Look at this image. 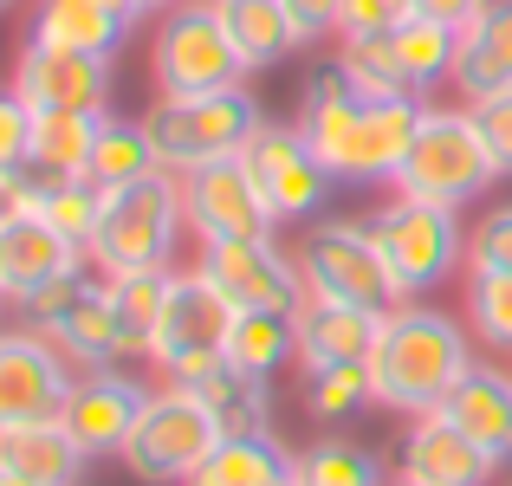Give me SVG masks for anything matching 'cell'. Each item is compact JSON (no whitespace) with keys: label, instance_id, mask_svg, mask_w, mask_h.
<instances>
[{"label":"cell","instance_id":"1","mask_svg":"<svg viewBox=\"0 0 512 486\" xmlns=\"http://www.w3.org/2000/svg\"><path fill=\"white\" fill-rule=\"evenodd\" d=\"M415 124H422V98H363L338 72V59L318 65L299 91V130L312 137L331 182H396Z\"/></svg>","mask_w":512,"mask_h":486},{"label":"cell","instance_id":"2","mask_svg":"<svg viewBox=\"0 0 512 486\" xmlns=\"http://www.w3.org/2000/svg\"><path fill=\"white\" fill-rule=\"evenodd\" d=\"M474 363V331L441 305L402 299L383 312V337L370 350V402L389 415H428L454 396Z\"/></svg>","mask_w":512,"mask_h":486},{"label":"cell","instance_id":"3","mask_svg":"<svg viewBox=\"0 0 512 486\" xmlns=\"http://www.w3.org/2000/svg\"><path fill=\"white\" fill-rule=\"evenodd\" d=\"M20 318L33 324L39 337H52L78 370H124L130 357H143V344L130 337L124 312H117L111 279H104L91 260L78 266V273L52 279L46 292H33V299L20 305Z\"/></svg>","mask_w":512,"mask_h":486},{"label":"cell","instance_id":"4","mask_svg":"<svg viewBox=\"0 0 512 486\" xmlns=\"http://www.w3.org/2000/svg\"><path fill=\"white\" fill-rule=\"evenodd\" d=\"M188 234L182 214V175L156 169L130 188H104V214L91 234V266L98 273H143V266H169L175 240Z\"/></svg>","mask_w":512,"mask_h":486},{"label":"cell","instance_id":"5","mask_svg":"<svg viewBox=\"0 0 512 486\" xmlns=\"http://www.w3.org/2000/svg\"><path fill=\"white\" fill-rule=\"evenodd\" d=\"M260 124H266V111L247 85L201 91V98H156L150 117H143V130H150V143H156L169 175L208 169V162H234Z\"/></svg>","mask_w":512,"mask_h":486},{"label":"cell","instance_id":"6","mask_svg":"<svg viewBox=\"0 0 512 486\" xmlns=\"http://www.w3.org/2000/svg\"><path fill=\"white\" fill-rule=\"evenodd\" d=\"M500 175L506 169L493 162L487 137H480L474 104H461V111H435V104H422L409 162H402V175H396L402 195L441 201V208H467V201H480Z\"/></svg>","mask_w":512,"mask_h":486},{"label":"cell","instance_id":"7","mask_svg":"<svg viewBox=\"0 0 512 486\" xmlns=\"http://www.w3.org/2000/svg\"><path fill=\"white\" fill-rule=\"evenodd\" d=\"M214 448H221V422L208 415L201 389L163 383V389L143 396V415H137V428H130L124 454H117V467L143 486H188V474H195Z\"/></svg>","mask_w":512,"mask_h":486},{"label":"cell","instance_id":"8","mask_svg":"<svg viewBox=\"0 0 512 486\" xmlns=\"http://www.w3.org/2000/svg\"><path fill=\"white\" fill-rule=\"evenodd\" d=\"M370 234H376V247H383L389 279H396L402 299H422V292H435L441 279H454V266H467V221H461V208L402 195V188L370 214Z\"/></svg>","mask_w":512,"mask_h":486},{"label":"cell","instance_id":"9","mask_svg":"<svg viewBox=\"0 0 512 486\" xmlns=\"http://www.w3.org/2000/svg\"><path fill=\"white\" fill-rule=\"evenodd\" d=\"M227 324H234V305H227L221 292L188 266V273H175L169 305H163V318H156L143 357L163 370V383L201 389L214 370H227V350H221L227 344Z\"/></svg>","mask_w":512,"mask_h":486},{"label":"cell","instance_id":"10","mask_svg":"<svg viewBox=\"0 0 512 486\" xmlns=\"http://www.w3.org/2000/svg\"><path fill=\"white\" fill-rule=\"evenodd\" d=\"M150 72H156V98H201V91H227L253 78L240 65L234 39H227L221 13H214V0H182V7L163 13Z\"/></svg>","mask_w":512,"mask_h":486},{"label":"cell","instance_id":"11","mask_svg":"<svg viewBox=\"0 0 512 486\" xmlns=\"http://www.w3.org/2000/svg\"><path fill=\"white\" fill-rule=\"evenodd\" d=\"M299 273H305V286H312V299H331V305H370V312L402 305L370 221H318V227H305Z\"/></svg>","mask_w":512,"mask_h":486},{"label":"cell","instance_id":"12","mask_svg":"<svg viewBox=\"0 0 512 486\" xmlns=\"http://www.w3.org/2000/svg\"><path fill=\"white\" fill-rule=\"evenodd\" d=\"M195 273L208 279L234 312H286V318H299L305 305H312V286H305V273H299V253H286L273 234L201 247Z\"/></svg>","mask_w":512,"mask_h":486},{"label":"cell","instance_id":"13","mask_svg":"<svg viewBox=\"0 0 512 486\" xmlns=\"http://www.w3.org/2000/svg\"><path fill=\"white\" fill-rule=\"evenodd\" d=\"M240 162H247L253 188L266 195V208H273L279 227L312 221V214L325 208V195H331V169L318 162L312 137L299 130V117H292V124H273V117H266V124L253 130V143L240 150Z\"/></svg>","mask_w":512,"mask_h":486},{"label":"cell","instance_id":"14","mask_svg":"<svg viewBox=\"0 0 512 486\" xmlns=\"http://www.w3.org/2000/svg\"><path fill=\"white\" fill-rule=\"evenodd\" d=\"M78 383V363L33 324L0 331V435L26 422H59L65 396Z\"/></svg>","mask_w":512,"mask_h":486},{"label":"cell","instance_id":"15","mask_svg":"<svg viewBox=\"0 0 512 486\" xmlns=\"http://www.w3.org/2000/svg\"><path fill=\"white\" fill-rule=\"evenodd\" d=\"M13 91L33 104L39 117L46 111H85V117H111V98H117V78H111V59H91V52H72V46H52V39L26 33L20 59H13Z\"/></svg>","mask_w":512,"mask_h":486},{"label":"cell","instance_id":"16","mask_svg":"<svg viewBox=\"0 0 512 486\" xmlns=\"http://www.w3.org/2000/svg\"><path fill=\"white\" fill-rule=\"evenodd\" d=\"M182 214H188V234H195L201 247H221V240H266L279 227L240 156L234 162H208V169H188L182 175Z\"/></svg>","mask_w":512,"mask_h":486},{"label":"cell","instance_id":"17","mask_svg":"<svg viewBox=\"0 0 512 486\" xmlns=\"http://www.w3.org/2000/svg\"><path fill=\"white\" fill-rule=\"evenodd\" d=\"M143 396H150V389H143L130 370H78L59 422L91 461H117L124 441H130V428H137V415H143Z\"/></svg>","mask_w":512,"mask_h":486},{"label":"cell","instance_id":"18","mask_svg":"<svg viewBox=\"0 0 512 486\" xmlns=\"http://www.w3.org/2000/svg\"><path fill=\"white\" fill-rule=\"evenodd\" d=\"M78 266H85V247H72L59 227H46L39 214H0V299L7 305H26Z\"/></svg>","mask_w":512,"mask_h":486},{"label":"cell","instance_id":"19","mask_svg":"<svg viewBox=\"0 0 512 486\" xmlns=\"http://www.w3.org/2000/svg\"><path fill=\"white\" fill-rule=\"evenodd\" d=\"M396 474L422 480V486H487L500 467H493L441 409H428V415H409V428H402Z\"/></svg>","mask_w":512,"mask_h":486},{"label":"cell","instance_id":"20","mask_svg":"<svg viewBox=\"0 0 512 486\" xmlns=\"http://www.w3.org/2000/svg\"><path fill=\"white\" fill-rule=\"evenodd\" d=\"M441 415H448L493 467H512V370H500V363H467V376L454 383V396L441 402Z\"/></svg>","mask_w":512,"mask_h":486},{"label":"cell","instance_id":"21","mask_svg":"<svg viewBox=\"0 0 512 486\" xmlns=\"http://www.w3.org/2000/svg\"><path fill=\"white\" fill-rule=\"evenodd\" d=\"M454 91L467 104L512 91V0H487L474 20L461 26V52H454Z\"/></svg>","mask_w":512,"mask_h":486},{"label":"cell","instance_id":"22","mask_svg":"<svg viewBox=\"0 0 512 486\" xmlns=\"http://www.w3.org/2000/svg\"><path fill=\"white\" fill-rule=\"evenodd\" d=\"M137 26L130 0H39L33 7V33L52 39V46L91 52V59H117Z\"/></svg>","mask_w":512,"mask_h":486},{"label":"cell","instance_id":"23","mask_svg":"<svg viewBox=\"0 0 512 486\" xmlns=\"http://www.w3.org/2000/svg\"><path fill=\"white\" fill-rule=\"evenodd\" d=\"M376 337H383V312H370V305L312 299L299 312V370H325V363H370Z\"/></svg>","mask_w":512,"mask_h":486},{"label":"cell","instance_id":"24","mask_svg":"<svg viewBox=\"0 0 512 486\" xmlns=\"http://www.w3.org/2000/svg\"><path fill=\"white\" fill-rule=\"evenodd\" d=\"M214 13H221V26H227V39H234V52H240L247 72L286 65L292 52L305 46V33L286 13V0H214Z\"/></svg>","mask_w":512,"mask_h":486},{"label":"cell","instance_id":"25","mask_svg":"<svg viewBox=\"0 0 512 486\" xmlns=\"http://www.w3.org/2000/svg\"><path fill=\"white\" fill-rule=\"evenodd\" d=\"M91 454L65 435V422H26V428H7L0 435V467L39 480V486H78Z\"/></svg>","mask_w":512,"mask_h":486},{"label":"cell","instance_id":"26","mask_svg":"<svg viewBox=\"0 0 512 486\" xmlns=\"http://www.w3.org/2000/svg\"><path fill=\"white\" fill-rule=\"evenodd\" d=\"M227 370H247L273 383L286 363H299V318L286 312H234L227 324Z\"/></svg>","mask_w":512,"mask_h":486},{"label":"cell","instance_id":"27","mask_svg":"<svg viewBox=\"0 0 512 486\" xmlns=\"http://www.w3.org/2000/svg\"><path fill=\"white\" fill-rule=\"evenodd\" d=\"M201 402H208V415L221 422V441L227 435H273V383H266V376L214 370L208 383H201Z\"/></svg>","mask_w":512,"mask_h":486},{"label":"cell","instance_id":"28","mask_svg":"<svg viewBox=\"0 0 512 486\" xmlns=\"http://www.w3.org/2000/svg\"><path fill=\"white\" fill-rule=\"evenodd\" d=\"M33 214L46 227H59L72 247H85V260H91V234H98V214H104V188L91 182V175H39Z\"/></svg>","mask_w":512,"mask_h":486},{"label":"cell","instance_id":"29","mask_svg":"<svg viewBox=\"0 0 512 486\" xmlns=\"http://www.w3.org/2000/svg\"><path fill=\"white\" fill-rule=\"evenodd\" d=\"M163 169V156H156V143H150V130H143V117L130 124V117H104L98 124V150H91V182L98 188H130V182H143V175H156Z\"/></svg>","mask_w":512,"mask_h":486},{"label":"cell","instance_id":"30","mask_svg":"<svg viewBox=\"0 0 512 486\" xmlns=\"http://www.w3.org/2000/svg\"><path fill=\"white\" fill-rule=\"evenodd\" d=\"M389 39H396V65H402V78H409L415 98H428L441 78H454L461 26H441V20H402Z\"/></svg>","mask_w":512,"mask_h":486},{"label":"cell","instance_id":"31","mask_svg":"<svg viewBox=\"0 0 512 486\" xmlns=\"http://www.w3.org/2000/svg\"><path fill=\"white\" fill-rule=\"evenodd\" d=\"M292 454L273 435H227L208 461L188 474V486H266L273 474H286Z\"/></svg>","mask_w":512,"mask_h":486},{"label":"cell","instance_id":"32","mask_svg":"<svg viewBox=\"0 0 512 486\" xmlns=\"http://www.w3.org/2000/svg\"><path fill=\"white\" fill-rule=\"evenodd\" d=\"M292 467H299L305 486H396L389 467H383V454L363 448V441H350V435L312 441L305 454H292Z\"/></svg>","mask_w":512,"mask_h":486},{"label":"cell","instance_id":"33","mask_svg":"<svg viewBox=\"0 0 512 486\" xmlns=\"http://www.w3.org/2000/svg\"><path fill=\"white\" fill-rule=\"evenodd\" d=\"M98 124L104 117H85V111L33 117V169L39 175H85L91 150H98Z\"/></svg>","mask_w":512,"mask_h":486},{"label":"cell","instance_id":"34","mask_svg":"<svg viewBox=\"0 0 512 486\" xmlns=\"http://www.w3.org/2000/svg\"><path fill=\"white\" fill-rule=\"evenodd\" d=\"M338 72L363 91V98H415L409 78H402V65H396V39H389V33H350V39H338Z\"/></svg>","mask_w":512,"mask_h":486},{"label":"cell","instance_id":"35","mask_svg":"<svg viewBox=\"0 0 512 486\" xmlns=\"http://www.w3.org/2000/svg\"><path fill=\"white\" fill-rule=\"evenodd\" d=\"M299 402L312 422H350L370 402V363H325V370H299Z\"/></svg>","mask_w":512,"mask_h":486},{"label":"cell","instance_id":"36","mask_svg":"<svg viewBox=\"0 0 512 486\" xmlns=\"http://www.w3.org/2000/svg\"><path fill=\"white\" fill-rule=\"evenodd\" d=\"M104 279H111V292H117V312H124L130 337H137V344H150L156 318H163V305H169L175 266H143V273H104Z\"/></svg>","mask_w":512,"mask_h":486},{"label":"cell","instance_id":"37","mask_svg":"<svg viewBox=\"0 0 512 486\" xmlns=\"http://www.w3.org/2000/svg\"><path fill=\"white\" fill-rule=\"evenodd\" d=\"M467 324L487 350H512V273H467Z\"/></svg>","mask_w":512,"mask_h":486},{"label":"cell","instance_id":"38","mask_svg":"<svg viewBox=\"0 0 512 486\" xmlns=\"http://www.w3.org/2000/svg\"><path fill=\"white\" fill-rule=\"evenodd\" d=\"M467 273H512V201H493L467 227Z\"/></svg>","mask_w":512,"mask_h":486},{"label":"cell","instance_id":"39","mask_svg":"<svg viewBox=\"0 0 512 486\" xmlns=\"http://www.w3.org/2000/svg\"><path fill=\"white\" fill-rule=\"evenodd\" d=\"M33 104L20 98L13 85H0V175L33 169Z\"/></svg>","mask_w":512,"mask_h":486},{"label":"cell","instance_id":"40","mask_svg":"<svg viewBox=\"0 0 512 486\" xmlns=\"http://www.w3.org/2000/svg\"><path fill=\"white\" fill-rule=\"evenodd\" d=\"M402 20H415L409 0H344V13H338V39H350V33H396Z\"/></svg>","mask_w":512,"mask_h":486},{"label":"cell","instance_id":"41","mask_svg":"<svg viewBox=\"0 0 512 486\" xmlns=\"http://www.w3.org/2000/svg\"><path fill=\"white\" fill-rule=\"evenodd\" d=\"M474 124H480V137H487L493 162L512 175V91H500V98H480L474 104Z\"/></svg>","mask_w":512,"mask_h":486},{"label":"cell","instance_id":"42","mask_svg":"<svg viewBox=\"0 0 512 486\" xmlns=\"http://www.w3.org/2000/svg\"><path fill=\"white\" fill-rule=\"evenodd\" d=\"M286 13H292V20H299L305 46H312V39L338 33V13H344V0H286Z\"/></svg>","mask_w":512,"mask_h":486},{"label":"cell","instance_id":"43","mask_svg":"<svg viewBox=\"0 0 512 486\" xmlns=\"http://www.w3.org/2000/svg\"><path fill=\"white\" fill-rule=\"evenodd\" d=\"M415 7V20H441V26H467L474 20L480 7H487V0H409Z\"/></svg>","mask_w":512,"mask_h":486},{"label":"cell","instance_id":"44","mask_svg":"<svg viewBox=\"0 0 512 486\" xmlns=\"http://www.w3.org/2000/svg\"><path fill=\"white\" fill-rule=\"evenodd\" d=\"M169 7H182V0H130V13H137V20H150V13H169Z\"/></svg>","mask_w":512,"mask_h":486},{"label":"cell","instance_id":"45","mask_svg":"<svg viewBox=\"0 0 512 486\" xmlns=\"http://www.w3.org/2000/svg\"><path fill=\"white\" fill-rule=\"evenodd\" d=\"M266 486H305V480H299V467H286V474H273Z\"/></svg>","mask_w":512,"mask_h":486},{"label":"cell","instance_id":"46","mask_svg":"<svg viewBox=\"0 0 512 486\" xmlns=\"http://www.w3.org/2000/svg\"><path fill=\"white\" fill-rule=\"evenodd\" d=\"M0 486H39V480H26V474H13V467H0Z\"/></svg>","mask_w":512,"mask_h":486},{"label":"cell","instance_id":"47","mask_svg":"<svg viewBox=\"0 0 512 486\" xmlns=\"http://www.w3.org/2000/svg\"><path fill=\"white\" fill-rule=\"evenodd\" d=\"M396 486H422V480H402V474H396Z\"/></svg>","mask_w":512,"mask_h":486},{"label":"cell","instance_id":"48","mask_svg":"<svg viewBox=\"0 0 512 486\" xmlns=\"http://www.w3.org/2000/svg\"><path fill=\"white\" fill-rule=\"evenodd\" d=\"M7 7H13V0H0V13H7Z\"/></svg>","mask_w":512,"mask_h":486},{"label":"cell","instance_id":"49","mask_svg":"<svg viewBox=\"0 0 512 486\" xmlns=\"http://www.w3.org/2000/svg\"><path fill=\"white\" fill-rule=\"evenodd\" d=\"M0 305H7V299H0Z\"/></svg>","mask_w":512,"mask_h":486}]
</instances>
